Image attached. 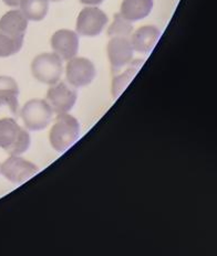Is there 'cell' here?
Masks as SVG:
<instances>
[{"label":"cell","mask_w":217,"mask_h":256,"mask_svg":"<svg viewBox=\"0 0 217 256\" xmlns=\"http://www.w3.org/2000/svg\"><path fill=\"white\" fill-rule=\"evenodd\" d=\"M132 31H133V26H132L131 21L123 18L120 14H116L114 16L113 24L110 26L108 30V36L110 38H112V36H126V38H129Z\"/></svg>","instance_id":"18"},{"label":"cell","mask_w":217,"mask_h":256,"mask_svg":"<svg viewBox=\"0 0 217 256\" xmlns=\"http://www.w3.org/2000/svg\"><path fill=\"white\" fill-rule=\"evenodd\" d=\"M80 137V122L69 114H60L52 126L49 140L52 148L58 152H65Z\"/></svg>","instance_id":"1"},{"label":"cell","mask_w":217,"mask_h":256,"mask_svg":"<svg viewBox=\"0 0 217 256\" xmlns=\"http://www.w3.org/2000/svg\"><path fill=\"white\" fill-rule=\"evenodd\" d=\"M52 114L54 112L47 100L36 98L25 104L20 116L26 128L33 132H39L44 130L50 124Z\"/></svg>","instance_id":"4"},{"label":"cell","mask_w":217,"mask_h":256,"mask_svg":"<svg viewBox=\"0 0 217 256\" xmlns=\"http://www.w3.org/2000/svg\"><path fill=\"white\" fill-rule=\"evenodd\" d=\"M19 88L17 82L10 76H0V103L9 108L13 114L18 112Z\"/></svg>","instance_id":"14"},{"label":"cell","mask_w":217,"mask_h":256,"mask_svg":"<svg viewBox=\"0 0 217 256\" xmlns=\"http://www.w3.org/2000/svg\"><path fill=\"white\" fill-rule=\"evenodd\" d=\"M78 98L76 90L68 86L65 82L54 84L47 92V102L55 114L68 113L75 106Z\"/></svg>","instance_id":"7"},{"label":"cell","mask_w":217,"mask_h":256,"mask_svg":"<svg viewBox=\"0 0 217 256\" xmlns=\"http://www.w3.org/2000/svg\"><path fill=\"white\" fill-rule=\"evenodd\" d=\"M50 2H61V0H50Z\"/></svg>","instance_id":"21"},{"label":"cell","mask_w":217,"mask_h":256,"mask_svg":"<svg viewBox=\"0 0 217 256\" xmlns=\"http://www.w3.org/2000/svg\"><path fill=\"white\" fill-rule=\"evenodd\" d=\"M24 44V36H10L0 34V58L12 56L18 53Z\"/></svg>","instance_id":"17"},{"label":"cell","mask_w":217,"mask_h":256,"mask_svg":"<svg viewBox=\"0 0 217 256\" xmlns=\"http://www.w3.org/2000/svg\"><path fill=\"white\" fill-rule=\"evenodd\" d=\"M51 46L61 60H71L79 51V36L75 31L62 29L57 31L51 38Z\"/></svg>","instance_id":"10"},{"label":"cell","mask_w":217,"mask_h":256,"mask_svg":"<svg viewBox=\"0 0 217 256\" xmlns=\"http://www.w3.org/2000/svg\"><path fill=\"white\" fill-rule=\"evenodd\" d=\"M3 2L9 7H18L20 0H3Z\"/></svg>","instance_id":"20"},{"label":"cell","mask_w":217,"mask_h":256,"mask_svg":"<svg viewBox=\"0 0 217 256\" xmlns=\"http://www.w3.org/2000/svg\"><path fill=\"white\" fill-rule=\"evenodd\" d=\"M109 21L108 16L97 7L81 10L77 19V32L83 36H97L103 31Z\"/></svg>","instance_id":"6"},{"label":"cell","mask_w":217,"mask_h":256,"mask_svg":"<svg viewBox=\"0 0 217 256\" xmlns=\"http://www.w3.org/2000/svg\"><path fill=\"white\" fill-rule=\"evenodd\" d=\"M104 0H80L81 4H90V6H98V4H101Z\"/></svg>","instance_id":"19"},{"label":"cell","mask_w":217,"mask_h":256,"mask_svg":"<svg viewBox=\"0 0 217 256\" xmlns=\"http://www.w3.org/2000/svg\"><path fill=\"white\" fill-rule=\"evenodd\" d=\"M20 12L28 20L41 21L49 10L48 0H20Z\"/></svg>","instance_id":"15"},{"label":"cell","mask_w":217,"mask_h":256,"mask_svg":"<svg viewBox=\"0 0 217 256\" xmlns=\"http://www.w3.org/2000/svg\"><path fill=\"white\" fill-rule=\"evenodd\" d=\"M35 164L18 156H10L0 166V174L14 184H21L38 174Z\"/></svg>","instance_id":"5"},{"label":"cell","mask_w":217,"mask_h":256,"mask_svg":"<svg viewBox=\"0 0 217 256\" xmlns=\"http://www.w3.org/2000/svg\"><path fill=\"white\" fill-rule=\"evenodd\" d=\"M0 106H2V103H0Z\"/></svg>","instance_id":"22"},{"label":"cell","mask_w":217,"mask_h":256,"mask_svg":"<svg viewBox=\"0 0 217 256\" xmlns=\"http://www.w3.org/2000/svg\"><path fill=\"white\" fill-rule=\"evenodd\" d=\"M30 146L29 132L21 128L14 118L0 120V148L12 156H18L28 150Z\"/></svg>","instance_id":"2"},{"label":"cell","mask_w":217,"mask_h":256,"mask_svg":"<svg viewBox=\"0 0 217 256\" xmlns=\"http://www.w3.org/2000/svg\"><path fill=\"white\" fill-rule=\"evenodd\" d=\"M143 63H144V60H135L131 63V66H129V68L121 76L114 78L112 84V94L114 98H118L119 95L122 94L129 83L135 76L136 72L140 70Z\"/></svg>","instance_id":"16"},{"label":"cell","mask_w":217,"mask_h":256,"mask_svg":"<svg viewBox=\"0 0 217 256\" xmlns=\"http://www.w3.org/2000/svg\"><path fill=\"white\" fill-rule=\"evenodd\" d=\"M161 36V31L154 26H144L137 29L132 36L131 44L133 50L146 54L150 53L157 44Z\"/></svg>","instance_id":"11"},{"label":"cell","mask_w":217,"mask_h":256,"mask_svg":"<svg viewBox=\"0 0 217 256\" xmlns=\"http://www.w3.org/2000/svg\"><path fill=\"white\" fill-rule=\"evenodd\" d=\"M133 46L126 36H112L108 44V56L113 73L130 64L133 58Z\"/></svg>","instance_id":"9"},{"label":"cell","mask_w":217,"mask_h":256,"mask_svg":"<svg viewBox=\"0 0 217 256\" xmlns=\"http://www.w3.org/2000/svg\"><path fill=\"white\" fill-rule=\"evenodd\" d=\"M97 71L94 64L86 58H73L69 60L66 68V76L68 82L73 88H84L91 83Z\"/></svg>","instance_id":"8"},{"label":"cell","mask_w":217,"mask_h":256,"mask_svg":"<svg viewBox=\"0 0 217 256\" xmlns=\"http://www.w3.org/2000/svg\"><path fill=\"white\" fill-rule=\"evenodd\" d=\"M28 19L20 10H12L0 19V34L10 36H25Z\"/></svg>","instance_id":"12"},{"label":"cell","mask_w":217,"mask_h":256,"mask_svg":"<svg viewBox=\"0 0 217 256\" xmlns=\"http://www.w3.org/2000/svg\"><path fill=\"white\" fill-rule=\"evenodd\" d=\"M62 60L56 53H42L37 56L31 63V73L39 82L54 85L62 76Z\"/></svg>","instance_id":"3"},{"label":"cell","mask_w":217,"mask_h":256,"mask_svg":"<svg viewBox=\"0 0 217 256\" xmlns=\"http://www.w3.org/2000/svg\"><path fill=\"white\" fill-rule=\"evenodd\" d=\"M152 8L153 0H123L120 14L133 22L146 18L151 14Z\"/></svg>","instance_id":"13"}]
</instances>
